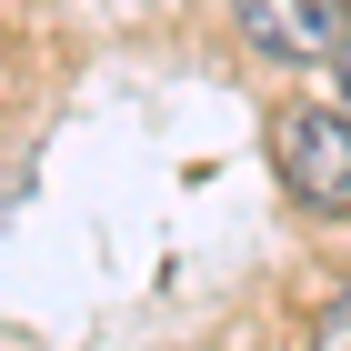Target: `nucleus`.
Segmentation results:
<instances>
[{"label": "nucleus", "instance_id": "1", "mask_svg": "<svg viewBox=\"0 0 351 351\" xmlns=\"http://www.w3.org/2000/svg\"><path fill=\"white\" fill-rule=\"evenodd\" d=\"M271 171L301 211H351V110L331 101H291L271 121Z\"/></svg>", "mask_w": 351, "mask_h": 351}, {"label": "nucleus", "instance_id": "2", "mask_svg": "<svg viewBox=\"0 0 351 351\" xmlns=\"http://www.w3.org/2000/svg\"><path fill=\"white\" fill-rule=\"evenodd\" d=\"M241 40L271 60H331L341 51V0H231Z\"/></svg>", "mask_w": 351, "mask_h": 351}, {"label": "nucleus", "instance_id": "3", "mask_svg": "<svg viewBox=\"0 0 351 351\" xmlns=\"http://www.w3.org/2000/svg\"><path fill=\"white\" fill-rule=\"evenodd\" d=\"M311 351H351V281H341V301H331L322 322H311Z\"/></svg>", "mask_w": 351, "mask_h": 351}, {"label": "nucleus", "instance_id": "4", "mask_svg": "<svg viewBox=\"0 0 351 351\" xmlns=\"http://www.w3.org/2000/svg\"><path fill=\"white\" fill-rule=\"evenodd\" d=\"M341 110H351V81H341Z\"/></svg>", "mask_w": 351, "mask_h": 351}]
</instances>
